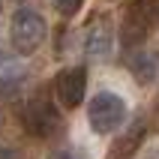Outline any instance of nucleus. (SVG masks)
Here are the masks:
<instances>
[{
    "instance_id": "1",
    "label": "nucleus",
    "mask_w": 159,
    "mask_h": 159,
    "mask_svg": "<svg viewBox=\"0 0 159 159\" xmlns=\"http://www.w3.org/2000/svg\"><path fill=\"white\" fill-rule=\"evenodd\" d=\"M129 117V105L120 93H111V90H99L96 96L90 99L87 105V123L96 135H111L117 132L120 126L126 123Z\"/></svg>"
},
{
    "instance_id": "2",
    "label": "nucleus",
    "mask_w": 159,
    "mask_h": 159,
    "mask_svg": "<svg viewBox=\"0 0 159 159\" xmlns=\"http://www.w3.org/2000/svg\"><path fill=\"white\" fill-rule=\"evenodd\" d=\"M48 36V24L45 18L33 9H15V15L9 21V42H12V51L18 57H30V54L45 42Z\"/></svg>"
},
{
    "instance_id": "3",
    "label": "nucleus",
    "mask_w": 159,
    "mask_h": 159,
    "mask_svg": "<svg viewBox=\"0 0 159 159\" xmlns=\"http://www.w3.org/2000/svg\"><path fill=\"white\" fill-rule=\"evenodd\" d=\"M21 126H24V132H30L33 138H54V135L63 129V117L57 111L48 96L42 93H36L24 102L21 108Z\"/></svg>"
},
{
    "instance_id": "4",
    "label": "nucleus",
    "mask_w": 159,
    "mask_h": 159,
    "mask_svg": "<svg viewBox=\"0 0 159 159\" xmlns=\"http://www.w3.org/2000/svg\"><path fill=\"white\" fill-rule=\"evenodd\" d=\"M156 24H159V0H132L123 24H120V42L126 48H138Z\"/></svg>"
},
{
    "instance_id": "5",
    "label": "nucleus",
    "mask_w": 159,
    "mask_h": 159,
    "mask_svg": "<svg viewBox=\"0 0 159 159\" xmlns=\"http://www.w3.org/2000/svg\"><path fill=\"white\" fill-rule=\"evenodd\" d=\"M54 87H57V99L63 108H78L84 102V93H87V69L84 66H66L63 72H57Z\"/></svg>"
},
{
    "instance_id": "6",
    "label": "nucleus",
    "mask_w": 159,
    "mask_h": 159,
    "mask_svg": "<svg viewBox=\"0 0 159 159\" xmlns=\"http://www.w3.org/2000/svg\"><path fill=\"white\" fill-rule=\"evenodd\" d=\"M114 51V27L108 18H93L84 30V54L87 57H108Z\"/></svg>"
},
{
    "instance_id": "7",
    "label": "nucleus",
    "mask_w": 159,
    "mask_h": 159,
    "mask_svg": "<svg viewBox=\"0 0 159 159\" xmlns=\"http://www.w3.org/2000/svg\"><path fill=\"white\" fill-rule=\"evenodd\" d=\"M144 135H147V123H144V120H135V123L129 126V129H123V135L111 144V156L108 159H129L132 153H138Z\"/></svg>"
},
{
    "instance_id": "8",
    "label": "nucleus",
    "mask_w": 159,
    "mask_h": 159,
    "mask_svg": "<svg viewBox=\"0 0 159 159\" xmlns=\"http://www.w3.org/2000/svg\"><path fill=\"white\" fill-rule=\"evenodd\" d=\"M27 72L18 60H0V99H15L24 87Z\"/></svg>"
},
{
    "instance_id": "9",
    "label": "nucleus",
    "mask_w": 159,
    "mask_h": 159,
    "mask_svg": "<svg viewBox=\"0 0 159 159\" xmlns=\"http://www.w3.org/2000/svg\"><path fill=\"white\" fill-rule=\"evenodd\" d=\"M126 66H129V72L135 75L138 84H153V81H156L159 63H156L153 54H147V51H132L129 57H126Z\"/></svg>"
},
{
    "instance_id": "10",
    "label": "nucleus",
    "mask_w": 159,
    "mask_h": 159,
    "mask_svg": "<svg viewBox=\"0 0 159 159\" xmlns=\"http://www.w3.org/2000/svg\"><path fill=\"white\" fill-rule=\"evenodd\" d=\"M51 6L57 9L63 18H72V15H78V12H81L84 0H51Z\"/></svg>"
},
{
    "instance_id": "11",
    "label": "nucleus",
    "mask_w": 159,
    "mask_h": 159,
    "mask_svg": "<svg viewBox=\"0 0 159 159\" xmlns=\"http://www.w3.org/2000/svg\"><path fill=\"white\" fill-rule=\"evenodd\" d=\"M141 159H159V141H156V144H150V147L141 153Z\"/></svg>"
},
{
    "instance_id": "12",
    "label": "nucleus",
    "mask_w": 159,
    "mask_h": 159,
    "mask_svg": "<svg viewBox=\"0 0 159 159\" xmlns=\"http://www.w3.org/2000/svg\"><path fill=\"white\" fill-rule=\"evenodd\" d=\"M0 159H15V150L6 147V144H0Z\"/></svg>"
},
{
    "instance_id": "13",
    "label": "nucleus",
    "mask_w": 159,
    "mask_h": 159,
    "mask_svg": "<svg viewBox=\"0 0 159 159\" xmlns=\"http://www.w3.org/2000/svg\"><path fill=\"white\" fill-rule=\"evenodd\" d=\"M48 159H72V153L69 150H54V153H48Z\"/></svg>"
}]
</instances>
